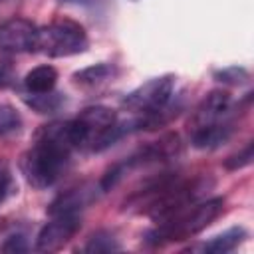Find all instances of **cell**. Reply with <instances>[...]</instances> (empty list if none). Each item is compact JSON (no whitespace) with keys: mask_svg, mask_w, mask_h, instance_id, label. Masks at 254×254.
<instances>
[{"mask_svg":"<svg viewBox=\"0 0 254 254\" xmlns=\"http://www.w3.org/2000/svg\"><path fill=\"white\" fill-rule=\"evenodd\" d=\"M252 159H254V141H248L238 153L226 157L222 165H224L226 171H240L244 167H250L252 165Z\"/></svg>","mask_w":254,"mask_h":254,"instance_id":"cell-18","label":"cell"},{"mask_svg":"<svg viewBox=\"0 0 254 254\" xmlns=\"http://www.w3.org/2000/svg\"><path fill=\"white\" fill-rule=\"evenodd\" d=\"M38 26L22 16H14L0 24V52L24 54L36 50Z\"/></svg>","mask_w":254,"mask_h":254,"instance_id":"cell-9","label":"cell"},{"mask_svg":"<svg viewBox=\"0 0 254 254\" xmlns=\"http://www.w3.org/2000/svg\"><path fill=\"white\" fill-rule=\"evenodd\" d=\"M97 190L101 192L99 185H89V183H81L77 187H69L65 190H62L50 204H48V214L56 216V214H81L83 208H87L95 198H97Z\"/></svg>","mask_w":254,"mask_h":254,"instance_id":"cell-10","label":"cell"},{"mask_svg":"<svg viewBox=\"0 0 254 254\" xmlns=\"http://www.w3.org/2000/svg\"><path fill=\"white\" fill-rule=\"evenodd\" d=\"M22 129V115L10 103H0V137L14 135Z\"/></svg>","mask_w":254,"mask_h":254,"instance_id":"cell-16","label":"cell"},{"mask_svg":"<svg viewBox=\"0 0 254 254\" xmlns=\"http://www.w3.org/2000/svg\"><path fill=\"white\" fill-rule=\"evenodd\" d=\"M79 228H81V214L50 216V222H46L36 236V250L58 252L79 232Z\"/></svg>","mask_w":254,"mask_h":254,"instance_id":"cell-8","label":"cell"},{"mask_svg":"<svg viewBox=\"0 0 254 254\" xmlns=\"http://www.w3.org/2000/svg\"><path fill=\"white\" fill-rule=\"evenodd\" d=\"M214 79L228 85H246L250 81V71L242 65H230L214 71Z\"/></svg>","mask_w":254,"mask_h":254,"instance_id":"cell-17","label":"cell"},{"mask_svg":"<svg viewBox=\"0 0 254 254\" xmlns=\"http://www.w3.org/2000/svg\"><path fill=\"white\" fill-rule=\"evenodd\" d=\"M30 246H28V240L22 232H16V234H10L4 244L0 246L2 252H8V254H18V252H26Z\"/></svg>","mask_w":254,"mask_h":254,"instance_id":"cell-20","label":"cell"},{"mask_svg":"<svg viewBox=\"0 0 254 254\" xmlns=\"http://www.w3.org/2000/svg\"><path fill=\"white\" fill-rule=\"evenodd\" d=\"M248 238V232L246 228L242 226H232L216 236H212L208 242H204L200 246L202 252H210V254H226V252H232L236 250L244 240Z\"/></svg>","mask_w":254,"mask_h":254,"instance_id":"cell-11","label":"cell"},{"mask_svg":"<svg viewBox=\"0 0 254 254\" xmlns=\"http://www.w3.org/2000/svg\"><path fill=\"white\" fill-rule=\"evenodd\" d=\"M65 99L62 97V93H54V91H48V93H32V97H26V103L36 109L38 113H54L62 107Z\"/></svg>","mask_w":254,"mask_h":254,"instance_id":"cell-15","label":"cell"},{"mask_svg":"<svg viewBox=\"0 0 254 254\" xmlns=\"http://www.w3.org/2000/svg\"><path fill=\"white\" fill-rule=\"evenodd\" d=\"M73 151L69 121L42 125L36 131L30 149L20 157V171L26 183L38 190L54 187L69 169Z\"/></svg>","mask_w":254,"mask_h":254,"instance_id":"cell-2","label":"cell"},{"mask_svg":"<svg viewBox=\"0 0 254 254\" xmlns=\"http://www.w3.org/2000/svg\"><path fill=\"white\" fill-rule=\"evenodd\" d=\"M117 73V67L113 64H107V62H101V64H93L89 67H83L79 71H75L71 75V79L77 83V85H87V87H93V85H101L109 79H113Z\"/></svg>","mask_w":254,"mask_h":254,"instance_id":"cell-13","label":"cell"},{"mask_svg":"<svg viewBox=\"0 0 254 254\" xmlns=\"http://www.w3.org/2000/svg\"><path fill=\"white\" fill-rule=\"evenodd\" d=\"M234 123L232 119V95L226 89L208 91L189 117V133H196L208 127Z\"/></svg>","mask_w":254,"mask_h":254,"instance_id":"cell-7","label":"cell"},{"mask_svg":"<svg viewBox=\"0 0 254 254\" xmlns=\"http://www.w3.org/2000/svg\"><path fill=\"white\" fill-rule=\"evenodd\" d=\"M117 250H121V244L109 230L93 232L87 238L85 246L81 248V252H89V254H105V252H117Z\"/></svg>","mask_w":254,"mask_h":254,"instance_id":"cell-14","label":"cell"},{"mask_svg":"<svg viewBox=\"0 0 254 254\" xmlns=\"http://www.w3.org/2000/svg\"><path fill=\"white\" fill-rule=\"evenodd\" d=\"M175 83H177V77L173 73H163V75L151 77L145 83L137 85L133 91H129L123 97L121 107L135 115L159 111L171 103V99L175 95Z\"/></svg>","mask_w":254,"mask_h":254,"instance_id":"cell-6","label":"cell"},{"mask_svg":"<svg viewBox=\"0 0 254 254\" xmlns=\"http://www.w3.org/2000/svg\"><path fill=\"white\" fill-rule=\"evenodd\" d=\"M224 210V198L222 196H210L206 200H198L185 210L157 222L153 228H149L143 236V242L147 246H167L173 242L190 240L192 236L200 234L204 228H208Z\"/></svg>","mask_w":254,"mask_h":254,"instance_id":"cell-3","label":"cell"},{"mask_svg":"<svg viewBox=\"0 0 254 254\" xmlns=\"http://www.w3.org/2000/svg\"><path fill=\"white\" fill-rule=\"evenodd\" d=\"M89 46L85 28L71 18H58L38 28L36 50L48 58H69L83 54Z\"/></svg>","mask_w":254,"mask_h":254,"instance_id":"cell-5","label":"cell"},{"mask_svg":"<svg viewBox=\"0 0 254 254\" xmlns=\"http://www.w3.org/2000/svg\"><path fill=\"white\" fill-rule=\"evenodd\" d=\"M16 81V69L10 62H0V89H6L14 85Z\"/></svg>","mask_w":254,"mask_h":254,"instance_id":"cell-21","label":"cell"},{"mask_svg":"<svg viewBox=\"0 0 254 254\" xmlns=\"http://www.w3.org/2000/svg\"><path fill=\"white\" fill-rule=\"evenodd\" d=\"M62 2H71V0H62Z\"/></svg>","mask_w":254,"mask_h":254,"instance_id":"cell-22","label":"cell"},{"mask_svg":"<svg viewBox=\"0 0 254 254\" xmlns=\"http://www.w3.org/2000/svg\"><path fill=\"white\" fill-rule=\"evenodd\" d=\"M212 187L214 179L208 175L185 177L181 171H161L133 190V194L125 200V206L139 214H147L155 222H161L202 200Z\"/></svg>","mask_w":254,"mask_h":254,"instance_id":"cell-1","label":"cell"},{"mask_svg":"<svg viewBox=\"0 0 254 254\" xmlns=\"http://www.w3.org/2000/svg\"><path fill=\"white\" fill-rule=\"evenodd\" d=\"M56 83H58V69L54 65H50V64L36 65L24 77V87H26L28 93H48V91H54Z\"/></svg>","mask_w":254,"mask_h":254,"instance_id":"cell-12","label":"cell"},{"mask_svg":"<svg viewBox=\"0 0 254 254\" xmlns=\"http://www.w3.org/2000/svg\"><path fill=\"white\" fill-rule=\"evenodd\" d=\"M123 133V123H119L115 109L107 105H89L69 121L71 143L75 151L83 153H101Z\"/></svg>","mask_w":254,"mask_h":254,"instance_id":"cell-4","label":"cell"},{"mask_svg":"<svg viewBox=\"0 0 254 254\" xmlns=\"http://www.w3.org/2000/svg\"><path fill=\"white\" fill-rule=\"evenodd\" d=\"M16 192V181L12 175V169L6 161L0 159V206Z\"/></svg>","mask_w":254,"mask_h":254,"instance_id":"cell-19","label":"cell"}]
</instances>
